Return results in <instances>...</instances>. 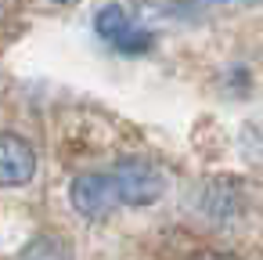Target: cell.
I'll return each instance as SVG.
<instances>
[{"label":"cell","mask_w":263,"mask_h":260,"mask_svg":"<svg viewBox=\"0 0 263 260\" xmlns=\"http://www.w3.org/2000/svg\"><path fill=\"white\" fill-rule=\"evenodd\" d=\"M108 174H112V184H116V195H119L123 206L144 210V206H155L166 195L162 166H155L144 155H123V159H116V166Z\"/></svg>","instance_id":"cell-1"},{"label":"cell","mask_w":263,"mask_h":260,"mask_svg":"<svg viewBox=\"0 0 263 260\" xmlns=\"http://www.w3.org/2000/svg\"><path fill=\"white\" fill-rule=\"evenodd\" d=\"M69 202H72V210H76L83 220H94V224H98V220H108L112 210L119 206L112 174H101V170L76 174L72 184H69Z\"/></svg>","instance_id":"cell-2"},{"label":"cell","mask_w":263,"mask_h":260,"mask_svg":"<svg viewBox=\"0 0 263 260\" xmlns=\"http://www.w3.org/2000/svg\"><path fill=\"white\" fill-rule=\"evenodd\" d=\"M94 33L108 47H116L119 55H144V51H152V33L144 26H137L123 11V4H105L94 15Z\"/></svg>","instance_id":"cell-3"},{"label":"cell","mask_w":263,"mask_h":260,"mask_svg":"<svg viewBox=\"0 0 263 260\" xmlns=\"http://www.w3.org/2000/svg\"><path fill=\"white\" fill-rule=\"evenodd\" d=\"M36 177V148L11 130H0V188H26Z\"/></svg>","instance_id":"cell-4"},{"label":"cell","mask_w":263,"mask_h":260,"mask_svg":"<svg viewBox=\"0 0 263 260\" xmlns=\"http://www.w3.org/2000/svg\"><path fill=\"white\" fill-rule=\"evenodd\" d=\"M198 213L202 217H209V220H231V217H238V210H241V184L238 181H231L227 174H220V177H209L202 188H198Z\"/></svg>","instance_id":"cell-5"},{"label":"cell","mask_w":263,"mask_h":260,"mask_svg":"<svg viewBox=\"0 0 263 260\" xmlns=\"http://www.w3.org/2000/svg\"><path fill=\"white\" fill-rule=\"evenodd\" d=\"M18 260H72V249L62 235L54 231H40L33 235L26 246H22V256Z\"/></svg>","instance_id":"cell-6"},{"label":"cell","mask_w":263,"mask_h":260,"mask_svg":"<svg viewBox=\"0 0 263 260\" xmlns=\"http://www.w3.org/2000/svg\"><path fill=\"white\" fill-rule=\"evenodd\" d=\"M191 260H238V256L234 253H223V249H205V253H198Z\"/></svg>","instance_id":"cell-7"},{"label":"cell","mask_w":263,"mask_h":260,"mask_svg":"<svg viewBox=\"0 0 263 260\" xmlns=\"http://www.w3.org/2000/svg\"><path fill=\"white\" fill-rule=\"evenodd\" d=\"M51 4H62V8H69V4H80V0H51Z\"/></svg>","instance_id":"cell-8"}]
</instances>
